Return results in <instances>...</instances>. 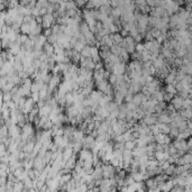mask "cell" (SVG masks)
Here are the masks:
<instances>
[{"instance_id": "6da1fadb", "label": "cell", "mask_w": 192, "mask_h": 192, "mask_svg": "<svg viewBox=\"0 0 192 192\" xmlns=\"http://www.w3.org/2000/svg\"><path fill=\"white\" fill-rule=\"evenodd\" d=\"M183 101H184L183 97H181L180 94H175L173 97V99L171 100V104L173 105L177 110H181L182 108H183Z\"/></svg>"}, {"instance_id": "7a4b0ae2", "label": "cell", "mask_w": 192, "mask_h": 192, "mask_svg": "<svg viewBox=\"0 0 192 192\" xmlns=\"http://www.w3.org/2000/svg\"><path fill=\"white\" fill-rule=\"evenodd\" d=\"M143 122L148 126H152V125H155L159 122L157 120V114H149V115H145V117L143 118Z\"/></svg>"}, {"instance_id": "3957f363", "label": "cell", "mask_w": 192, "mask_h": 192, "mask_svg": "<svg viewBox=\"0 0 192 192\" xmlns=\"http://www.w3.org/2000/svg\"><path fill=\"white\" fill-rule=\"evenodd\" d=\"M128 69L129 70H135V71H138L142 73V70H143V62L139 61V60H133V61H130L129 65H128Z\"/></svg>"}, {"instance_id": "277c9868", "label": "cell", "mask_w": 192, "mask_h": 192, "mask_svg": "<svg viewBox=\"0 0 192 192\" xmlns=\"http://www.w3.org/2000/svg\"><path fill=\"white\" fill-rule=\"evenodd\" d=\"M126 71H127V67H126L125 62L118 63V64H114L112 73H115V74H125Z\"/></svg>"}, {"instance_id": "5b68a950", "label": "cell", "mask_w": 192, "mask_h": 192, "mask_svg": "<svg viewBox=\"0 0 192 192\" xmlns=\"http://www.w3.org/2000/svg\"><path fill=\"white\" fill-rule=\"evenodd\" d=\"M104 97H105V93L102 92V91H100V90H92V92L90 93V98H91L96 104H99L100 100L102 99Z\"/></svg>"}, {"instance_id": "8992f818", "label": "cell", "mask_w": 192, "mask_h": 192, "mask_svg": "<svg viewBox=\"0 0 192 192\" xmlns=\"http://www.w3.org/2000/svg\"><path fill=\"white\" fill-rule=\"evenodd\" d=\"M35 104H36V102H35V101L33 100V98H32V97H28V98L26 99L25 107H24V112H25V114H29L30 111H32L34 108L36 107V106H35Z\"/></svg>"}, {"instance_id": "52a82bcc", "label": "cell", "mask_w": 192, "mask_h": 192, "mask_svg": "<svg viewBox=\"0 0 192 192\" xmlns=\"http://www.w3.org/2000/svg\"><path fill=\"white\" fill-rule=\"evenodd\" d=\"M67 118H73V117H77L79 114H80V110H79L78 108L75 107L74 105L70 106V107H67Z\"/></svg>"}, {"instance_id": "ba28073f", "label": "cell", "mask_w": 192, "mask_h": 192, "mask_svg": "<svg viewBox=\"0 0 192 192\" xmlns=\"http://www.w3.org/2000/svg\"><path fill=\"white\" fill-rule=\"evenodd\" d=\"M77 162H78V161H77V156H75V153H74V155L65 162L64 167H67V169H69V170H71V171H73L75 165H77Z\"/></svg>"}, {"instance_id": "9c48e42d", "label": "cell", "mask_w": 192, "mask_h": 192, "mask_svg": "<svg viewBox=\"0 0 192 192\" xmlns=\"http://www.w3.org/2000/svg\"><path fill=\"white\" fill-rule=\"evenodd\" d=\"M22 133L25 134V135H28V136H30V135H34V128L33 126L30 125L29 122H26L25 125L22 127Z\"/></svg>"}, {"instance_id": "30bf717a", "label": "cell", "mask_w": 192, "mask_h": 192, "mask_svg": "<svg viewBox=\"0 0 192 192\" xmlns=\"http://www.w3.org/2000/svg\"><path fill=\"white\" fill-rule=\"evenodd\" d=\"M51 111H52V108L50 107V105H45L44 107L39 108V114H38V116L39 117H48L50 116V114H51Z\"/></svg>"}, {"instance_id": "8fae6325", "label": "cell", "mask_w": 192, "mask_h": 192, "mask_svg": "<svg viewBox=\"0 0 192 192\" xmlns=\"http://www.w3.org/2000/svg\"><path fill=\"white\" fill-rule=\"evenodd\" d=\"M74 155V151L72 147H65V149L63 151V161L67 162V159H71Z\"/></svg>"}, {"instance_id": "7c38bea8", "label": "cell", "mask_w": 192, "mask_h": 192, "mask_svg": "<svg viewBox=\"0 0 192 192\" xmlns=\"http://www.w3.org/2000/svg\"><path fill=\"white\" fill-rule=\"evenodd\" d=\"M130 175L134 179V181L136 182H142L145 181V174H143L142 172H130Z\"/></svg>"}, {"instance_id": "4fadbf2b", "label": "cell", "mask_w": 192, "mask_h": 192, "mask_svg": "<svg viewBox=\"0 0 192 192\" xmlns=\"http://www.w3.org/2000/svg\"><path fill=\"white\" fill-rule=\"evenodd\" d=\"M43 51H44V53L47 56H52L53 54H55V52H54V45L50 44L48 42L44 45V48H43Z\"/></svg>"}, {"instance_id": "5bb4252c", "label": "cell", "mask_w": 192, "mask_h": 192, "mask_svg": "<svg viewBox=\"0 0 192 192\" xmlns=\"http://www.w3.org/2000/svg\"><path fill=\"white\" fill-rule=\"evenodd\" d=\"M180 115L185 119V120H191L192 119V109H184L182 108L180 110Z\"/></svg>"}, {"instance_id": "9a60e30c", "label": "cell", "mask_w": 192, "mask_h": 192, "mask_svg": "<svg viewBox=\"0 0 192 192\" xmlns=\"http://www.w3.org/2000/svg\"><path fill=\"white\" fill-rule=\"evenodd\" d=\"M24 188H25V183H24V181L19 180V181H17V182L14 183L12 192H22L24 191Z\"/></svg>"}, {"instance_id": "2e32d148", "label": "cell", "mask_w": 192, "mask_h": 192, "mask_svg": "<svg viewBox=\"0 0 192 192\" xmlns=\"http://www.w3.org/2000/svg\"><path fill=\"white\" fill-rule=\"evenodd\" d=\"M164 91L169 93H173V94H177V89L175 87L174 83H166L165 88H164Z\"/></svg>"}, {"instance_id": "e0dca14e", "label": "cell", "mask_w": 192, "mask_h": 192, "mask_svg": "<svg viewBox=\"0 0 192 192\" xmlns=\"http://www.w3.org/2000/svg\"><path fill=\"white\" fill-rule=\"evenodd\" d=\"M72 179H73V174H72V172H71V173H64V174H62V177H61L60 184H67V182L71 181Z\"/></svg>"}, {"instance_id": "ac0fdd59", "label": "cell", "mask_w": 192, "mask_h": 192, "mask_svg": "<svg viewBox=\"0 0 192 192\" xmlns=\"http://www.w3.org/2000/svg\"><path fill=\"white\" fill-rule=\"evenodd\" d=\"M85 136V133H84V130H82V129H75L74 130V133H73V137H74V139L75 140H81L84 138Z\"/></svg>"}, {"instance_id": "d6986e66", "label": "cell", "mask_w": 192, "mask_h": 192, "mask_svg": "<svg viewBox=\"0 0 192 192\" xmlns=\"http://www.w3.org/2000/svg\"><path fill=\"white\" fill-rule=\"evenodd\" d=\"M74 130H75V127H74L73 125L65 126V127H64V136L72 137V136H73Z\"/></svg>"}, {"instance_id": "ffe728a7", "label": "cell", "mask_w": 192, "mask_h": 192, "mask_svg": "<svg viewBox=\"0 0 192 192\" xmlns=\"http://www.w3.org/2000/svg\"><path fill=\"white\" fill-rule=\"evenodd\" d=\"M20 33L26 34V35H29V34L32 33V27H30V24L22 22V27H20Z\"/></svg>"}, {"instance_id": "44dd1931", "label": "cell", "mask_w": 192, "mask_h": 192, "mask_svg": "<svg viewBox=\"0 0 192 192\" xmlns=\"http://www.w3.org/2000/svg\"><path fill=\"white\" fill-rule=\"evenodd\" d=\"M19 93L22 94V97H26V98H28V97L32 96V90L28 88H25V87H19Z\"/></svg>"}, {"instance_id": "7402d4cb", "label": "cell", "mask_w": 192, "mask_h": 192, "mask_svg": "<svg viewBox=\"0 0 192 192\" xmlns=\"http://www.w3.org/2000/svg\"><path fill=\"white\" fill-rule=\"evenodd\" d=\"M81 55L84 57H91V45L87 44L81 51Z\"/></svg>"}, {"instance_id": "603a6c76", "label": "cell", "mask_w": 192, "mask_h": 192, "mask_svg": "<svg viewBox=\"0 0 192 192\" xmlns=\"http://www.w3.org/2000/svg\"><path fill=\"white\" fill-rule=\"evenodd\" d=\"M112 35V39H114L115 44L116 45H120L122 44V42L124 41V37L122 36V34L120 33H115V34H111Z\"/></svg>"}, {"instance_id": "cb8c5ba5", "label": "cell", "mask_w": 192, "mask_h": 192, "mask_svg": "<svg viewBox=\"0 0 192 192\" xmlns=\"http://www.w3.org/2000/svg\"><path fill=\"white\" fill-rule=\"evenodd\" d=\"M108 84H109V81H108V80H102L101 82H99V83H97L96 87L98 88V90H100V91H102V92H105V90L107 89Z\"/></svg>"}, {"instance_id": "d4e9b609", "label": "cell", "mask_w": 192, "mask_h": 192, "mask_svg": "<svg viewBox=\"0 0 192 192\" xmlns=\"http://www.w3.org/2000/svg\"><path fill=\"white\" fill-rule=\"evenodd\" d=\"M166 104L164 102V101H159V102H157V105L155 106V111L156 114H161L163 110H165L166 109Z\"/></svg>"}, {"instance_id": "484cf974", "label": "cell", "mask_w": 192, "mask_h": 192, "mask_svg": "<svg viewBox=\"0 0 192 192\" xmlns=\"http://www.w3.org/2000/svg\"><path fill=\"white\" fill-rule=\"evenodd\" d=\"M165 137H166V134L159 133L157 135H155V143H157V144H164Z\"/></svg>"}, {"instance_id": "4316f807", "label": "cell", "mask_w": 192, "mask_h": 192, "mask_svg": "<svg viewBox=\"0 0 192 192\" xmlns=\"http://www.w3.org/2000/svg\"><path fill=\"white\" fill-rule=\"evenodd\" d=\"M110 51L112 54H115V55H117V56H120V53H122V47L119 46V45H112L110 47Z\"/></svg>"}, {"instance_id": "83f0119b", "label": "cell", "mask_w": 192, "mask_h": 192, "mask_svg": "<svg viewBox=\"0 0 192 192\" xmlns=\"http://www.w3.org/2000/svg\"><path fill=\"white\" fill-rule=\"evenodd\" d=\"M145 110L144 109H142L140 107H137L136 109V120H140V119H143L145 117Z\"/></svg>"}, {"instance_id": "f1b7e54d", "label": "cell", "mask_w": 192, "mask_h": 192, "mask_svg": "<svg viewBox=\"0 0 192 192\" xmlns=\"http://www.w3.org/2000/svg\"><path fill=\"white\" fill-rule=\"evenodd\" d=\"M183 108H184V109H192V98L191 97L184 98V101H183Z\"/></svg>"}, {"instance_id": "f546056e", "label": "cell", "mask_w": 192, "mask_h": 192, "mask_svg": "<svg viewBox=\"0 0 192 192\" xmlns=\"http://www.w3.org/2000/svg\"><path fill=\"white\" fill-rule=\"evenodd\" d=\"M173 181H172V179H171L170 181H165V183H164V185H163V191H171L172 190V188H173Z\"/></svg>"}, {"instance_id": "4dcf8cb0", "label": "cell", "mask_w": 192, "mask_h": 192, "mask_svg": "<svg viewBox=\"0 0 192 192\" xmlns=\"http://www.w3.org/2000/svg\"><path fill=\"white\" fill-rule=\"evenodd\" d=\"M164 173L167 174L169 177H170V175H174V174H175V165H174V164H171V165L164 171Z\"/></svg>"}, {"instance_id": "1f68e13d", "label": "cell", "mask_w": 192, "mask_h": 192, "mask_svg": "<svg viewBox=\"0 0 192 192\" xmlns=\"http://www.w3.org/2000/svg\"><path fill=\"white\" fill-rule=\"evenodd\" d=\"M52 32L54 35H60L61 33H63L62 29H61V25L60 24H54L52 26Z\"/></svg>"}, {"instance_id": "d6a6232c", "label": "cell", "mask_w": 192, "mask_h": 192, "mask_svg": "<svg viewBox=\"0 0 192 192\" xmlns=\"http://www.w3.org/2000/svg\"><path fill=\"white\" fill-rule=\"evenodd\" d=\"M179 134H180V130H179L177 127H171V132L169 135H170L172 138H177Z\"/></svg>"}, {"instance_id": "836d02e7", "label": "cell", "mask_w": 192, "mask_h": 192, "mask_svg": "<svg viewBox=\"0 0 192 192\" xmlns=\"http://www.w3.org/2000/svg\"><path fill=\"white\" fill-rule=\"evenodd\" d=\"M2 101L4 102H7V101H10L12 100V93L11 92H2Z\"/></svg>"}, {"instance_id": "e575fe53", "label": "cell", "mask_w": 192, "mask_h": 192, "mask_svg": "<svg viewBox=\"0 0 192 192\" xmlns=\"http://www.w3.org/2000/svg\"><path fill=\"white\" fill-rule=\"evenodd\" d=\"M63 138H64V136H59V135H56V136L53 137V142H54L57 146H61L63 143Z\"/></svg>"}, {"instance_id": "d590c367", "label": "cell", "mask_w": 192, "mask_h": 192, "mask_svg": "<svg viewBox=\"0 0 192 192\" xmlns=\"http://www.w3.org/2000/svg\"><path fill=\"white\" fill-rule=\"evenodd\" d=\"M85 45L83 44V43H81V42L80 41H77V43H75V44H74V50H75V51H78V52H80L81 53V51L82 50H83V47H84Z\"/></svg>"}, {"instance_id": "8d00e7d4", "label": "cell", "mask_w": 192, "mask_h": 192, "mask_svg": "<svg viewBox=\"0 0 192 192\" xmlns=\"http://www.w3.org/2000/svg\"><path fill=\"white\" fill-rule=\"evenodd\" d=\"M47 42L50 43V44L55 45V44H56V42H57V35H54V34H52V35H50V36L47 37Z\"/></svg>"}, {"instance_id": "74e56055", "label": "cell", "mask_w": 192, "mask_h": 192, "mask_svg": "<svg viewBox=\"0 0 192 192\" xmlns=\"http://www.w3.org/2000/svg\"><path fill=\"white\" fill-rule=\"evenodd\" d=\"M151 133L153 134L154 136H155V135H157L159 133H161V130H159V127L157 126V124L151 126Z\"/></svg>"}, {"instance_id": "f35d334b", "label": "cell", "mask_w": 192, "mask_h": 192, "mask_svg": "<svg viewBox=\"0 0 192 192\" xmlns=\"http://www.w3.org/2000/svg\"><path fill=\"white\" fill-rule=\"evenodd\" d=\"M28 38H29L28 35H26V34H20V36H19V38L17 39V41H19L22 44H25V43L28 41Z\"/></svg>"}, {"instance_id": "ab89813d", "label": "cell", "mask_w": 192, "mask_h": 192, "mask_svg": "<svg viewBox=\"0 0 192 192\" xmlns=\"http://www.w3.org/2000/svg\"><path fill=\"white\" fill-rule=\"evenodd\" d=\"M174 96H175V94H173V93L165 92L164 93V101H166V102H171V100L173 99Z\"/></svg>"}, {"instance_id": "60d3db41", "label": "cell", "mask_w": 192, "mask_h": 192, "mask_svg": "<svg viewBox=\"0 0 192 192\" xmlns=\"http://www.w3.org/2000/svg\"><path fill=\"white\" fill-rule=\"evenodd\" d=\"M146 50V47H145V45L143 44V43H137L136 44V51L139 53H143Z\"/></svg>"}, {"instance_id": "b9f144b4", "label": "cell", "mask_w": 192, "mask_h": 192, "mask_svg": "<svg viewBox=\"0 0 192 192\" xmlns=\"http://www.w3.org/2000/svg\"><path fill=\"white\" fill-rule=\"evenodd\" d=\"M109 82H110L111 84H115V83L117 82V74L111 73L110 77H109Z\"/></svg>"}, {"instance_id": "7bdbcfd3", "label": "cell", "mask_w": 192, "mask_h": 192, "mask_svg": "<svg viewBox=\"0 0 192 192\" xmlns=\"http://www.w3.org/2000/svg\"><path fill=\"white\" fill-rule=\"evenodd\" d=\"M133 98H134V93L128 91V93H127L125 97V102H130V101L133 100Z\"/></svg>"}, {"instance_id": "ee69618b", "label": "cell", "mask_w": 192, "mask_h": 192, "mask_svg": "<svg viewBox=\"0 0 192 192\" xmlns=\"http://www.w3.org/2000/svg\"><path fill=\"white\" fill-rule=\"evenodd\" d=\"M74 1H75V4L79 8L85 7V4H87V0H74Z\"/></svg>"}, {"instance_id": "f6af8a7d", "label": "cell", "mask_w": 192, "mask_h": 192, "mask_svg": "<svg viewBox=\"0 0 192 192\" xmlns=\"http://www.w3.org/2000/svg\"><path fill=\"white\" fill-rule=\"evenodd\" d=\"M32 98H33V100L35 101V102H37L38 100L41 99V96H39V92H32Z\"/></svg>"}, {"instance_id": "bcb514c9", "label": "cell", "mask_w": 192, "mask_h": 192, "mask_svg": "<svg viewBox=\"0 0 192 192\" xmlns=\"http://www.w3.org/2000/svg\"><path fill=\"white\" fill-rule=\"evenodd\" d=\"M18 75H19V77H20L22 79H26V78H29V77H30L29 74L27 73L26 71H24V70L20 71V72H18Z\"/></svg>"}, {"instance_id": "7dc6e473", "label": "cell", "mask_w": 192, "mask_h": 192, "mask_svg": "<svg viewBox=\"0 0 192 192\" xmlns=\"http://www.w3.org/2000/svg\"><path fill=\"white\" fill-rule=\"evenodd\" d=\"M85 8H87V9H90V10H92V9H94V5H93V2L92 1H90V0H89V1H87V4H85Z\"/></svg>"}, {"instance_id": "c3c4849f", "label": "cell", "mask_w": 192, "mask_h": 192, "mask_svg": "<svg viewBox=\"0 0 192 192\" xmlns=\"http://www.w3.org/2000/svg\"><path fill=\"white\" fill-rule=\"evenodd\" d=\"M43 34H44L46 37H48L50 35H52V34H53L52 27H51V28H46V29H44V30H43Z\"/></svg>"}, {"instance_id": "681fc988", "label": "cell", "mask_w": 192, "mask_h": 192, "mask_svg": "<svg viewBox=\"0 0 192 192\" xmlns=\"http://www.w3.org/2000/svg\"><path fill=\"white\" fill-rule=\"evenodd\" d=\"M134 38H135V41H136V43H142V41L144 39V37L142 36L140 34H138V35H137V36H135Z\"/></svg>"}, {"instance_id": "f907efd6", "label": "cell", "mask_w": 192, "mask_h": 192, "mask_svg": "<svg viewBox=\"0 0 192 192\" xmlns=\"http://www.w3.org/2000/svg\"><path fill=\"white\" fill-rule=\"evenodd\" d=\"M134 2L136 6H142V5L146 4V0H134Z\"/></svg>"}, {"instance_id": "816d5d0a", "label": "cell", "mask_w": 192, "mask_h": 192, "mask_svg": "<svg viewBox=\"0 0 192 192\" xmlns=\"http://www.w3.org/2000/svg\"><path fill=\"white\" fill-rule=\"evenodd\" d=\"M120 34H122V37H126V36H128V35H129V32L124 29V28H122V29H120Z\"/></svg>"}, {"instance_id": "f5cc1de1", "label": "cell", "mask_w": 192, "mask_h": 192, "mask_svg": "<svg viewBox=\"0 0 192 192\" xmlns=\"http://www.w3.org/2000/svg\"><path fill=\"white\" fill-rule=\"evenodd\" d=\"M105 65L102 62H99V63H96V67H94V70H100V69H102Z\"/></svg>"}, {"instance_id": "db71d44e", "label": "cell", "mask_w": 192, "mask_h": 192, "mask_svg": "<svg viewBox=\"0 0 192 192\" xmlns=\"http://www.w3.org/2000/svg\"><path fill=\"white\" fill-rule=\"evenodd\" d=\"M32 0H19V2H20V5H22V6H28V4H29Z\"/></svg>"}, {"instance_id": "11a10c76", "label": "cell", "mask_w": 192, "mask_h": 192, "mask_svg": "<svg viewBox=\"0 0 192 192\" xmlns=\"http://www.w3.org/2000/svg\"><path fill=\"white\" fill-rule=\"evenodd\" d=\"M188 143V146H189V148H192V135L190 137H189V140L187 142Z\"/></svg>"}, {"instance_id": "9f6ffc18", "label": "cell", "mask_w": 192, "mask_h": 192, "mask_svg": "<svg viewBox=\"0 0 192 192\" xmlns=\"http://www.w3.org/2000/svg\"><path fill=\"white\" fill-rule=\"evenodd\" d=\"M38 1H41V2H44V1H48V0H38Z\"/></svg>"}, {"instance_id": "6f0895ef", "label": "cell", "mask_w": 192, "mask_h": 192, "mask_svg": "<svg viewBox=\"0 0 192 192\" xmlns=\"http://www.w3.org/2000/svg\"><path fill=\"white\" fill-rule=\"evenodd\" d=\"M8 1H18V0H8Z\"/></svg>"}, {"instance_id": "680465c9", "label": "cell", "mask_w": 192, "mask_h": 192, "mask_svg": "<svg viewBox=\"0 0 192 192\" xmlns=\"http://www.w3.org/2000/svg\"><path fill=\"white\" fill-rule=\"evenodd\" d=\"M177 1H179V2H180V1H182V0H177Z\"/></svg>"}]
</instances>
